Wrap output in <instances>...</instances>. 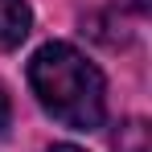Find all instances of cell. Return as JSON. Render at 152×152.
Segmentation results:
<instances>
[{
	"instance_id": "obj_1",
	"label": "cell",
	"mask_w": 152,
	"mask_h": 152,
	"mask_svg": "<svg viewBox=\"0 0 152 152\" xmlns=\"http://www.w3.org/2000/svg\"><path fill=\"white\" fill-rule=\"evenodd\" d=\"M29 82L37 103L66 127L91 132L107 115V86H103L99 66L66 41H50L33 53Z\"/></svg>"
},
{
	"instance_id": "obj_2",
	"label": "cell",
	"mask_w": 152,
	"mask_h": 152,
	"mask_svg": "<svg viewBox=\"0 0 152 152\" xmlns=\"http://www.w3.org/2000/svg\"><path fill=\"white\" fill-rule=\"evenodd\" d=\"M33 29V12L25 0H0V50H17Z\"/></svg>"
},
{
	"instance_id": "obj_3",
	"label": "cell",
	"mask_w": 152,
	"mask_h": 152,
	"mask_svg": "<svg viewBox=\"0 0 152 152\" xmlns=\"http://www.w3.org/2000/svg\"><path fill=\"white\" fill-rule=\"evenodd\" d=\"M8 119H12V107H8V95H4V86H0V136H4Z\"/></svg>"
},
{
	"instance_id": "obj_4",
	"label": "cell",
	"mask_w": 152,
	"mask_h": 152,
	"mask_svg": "<svg viewBox=\"0 0 152 152\" xmlns=\"http://www.w3.org/2000/svg\"><path fill=\"white\" fill-rule=\"evenodd\" d=\"M50 152H82V148H74V144H58V148H50Z\"/></svg>"
}]
</instances>
